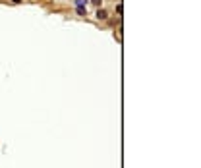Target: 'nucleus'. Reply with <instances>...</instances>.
<instances>
[{"mask_svg": "<svg viewBox=\"0 0 201 168\" xmlns=\"http://www.w3.org/2000/svg\"><path fill=\"white\" fill-rule=\"evenodd\" d=\"M107 18H108V14L104 12L103 8H99V10H97V19H107Z\"/></svg>", "mask_w": 201, "mask_h": 168, "instance_id": "obj_1", "label": "nucleus"}, {"mask_svg": "<svg viewBox=\"0 0 201 168\" xmlns=\"http://www.w3.org/2000/svg\"><path fill=\"white\" fill-rule=\"evenodd\" d=\"M87 2H89V0H76V4L79 8H87Z\"/></svg>", "mask_w": 201, "mask_h": 168, "instance_id": "obj_2", "label": "nucleus"}, {"mask_svg": "<svg viewBox=\"0 0 201 168\" xmlns=\"http://www.w3.org/2000/svg\"><path fill=\"white\" fill-rule=\"evenodd\" d=\"M76 14H77V15H85L87 12H85V8H79V6H77V10H76Z\"/></svg>", "mask_w": 201, "mask_h": 168, "instance_id": "obj_3", "label": "nucleus"}, {"mask_svg": "<svg viewBox=\"0 0 201 168\" xmlns=\"http://www.w3.org/2000/svg\"><path fill=\"white\" fill-rule=\"evenodd\" d=\"M93 4H95V6H99V4H101V0H93Z\"/></svg>", "mask_w": 201, "mask_h": 168, "instance_id": "obj_4", "label": "nucleus"}, {"mask_svg": "<svg viewBox=\"0 0 201 168\" xmlns=\"http://www.w3.org/2000/svg\"><path fill=\"white\" fill-rule=\"evenodd\" d=\"M12 2H14V4H19V2H22V0H12Z\"/></svg>", "mask_w": 201, "mask_h": 168, "instance_id": "obj_5", "label": "nucleus"}]
</instances>
